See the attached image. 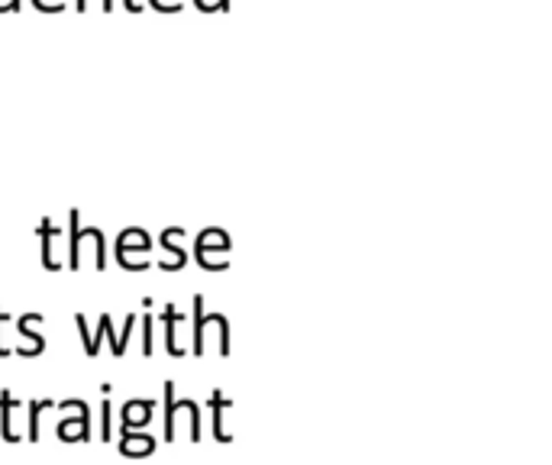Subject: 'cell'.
Returning a JSON list of instances; mask_svg holds the SVG:
<instances>
[{
	"mask_svg": "<svg viewBox=\"0 0 552 465\" xmlns=\"http://www.w3.org/2000/svg\"><path fill=\"white\" fill-rule=\"evenodd\" d=\"M55 411L52 398H36L26 404V443H39L43 440V413Z\"/></svg>",
	"mask_w": 552,
	"mask_h": 465,
	"instance_id": "52a82bcc",
	"label": "cell"
},
{
	"mask_svg": "<svg viewBox=\"0 0 552 465\" xmlns=\"http://www.w3.org/2000/svg\"><path fill=\"white\" fill-rule=\"evenodd\" d=\"M178 411H188L191 413V440L198 443L200 440V413L198 404L191 401H175V382H165V440H175L178 433Z\"/></svg>",
	"mask_w": 552,
	"mask_h": 465,
	"instance_id": "7a4b0ae2",
	"label": "cell"
},
{
	"mask_svg": "<svg viewBox=\"0 0 552 465\" xmlns=\"http://www.w3.org/2000/svg\"><path fill=\"white\" fill-rule=\"evenodd\" d=\"M74 326H78V333H82V343H84V355L88 359H97L101 355V324H97V333H91L88 330V320H84V314H74Z\"/></svg>",
	"mask_w": 552,
	"mask_h": 465,
	"instance_id": "9c48e42d",
	"label": "cell"
},
{
	"mask_svg": "<svg viewBox=\"0 0 552 465\" xmlns=\"http://www.w3.org/2000/svg\"><path fill=\"white\" fill-rule=\"evenodd\" d=\"M152 413H155V401L149 398L123 401V407H120V430H146L149 423H152Z\"/></svg>",
	"mask_w": 552,
	"mask_h": 465,
	"instance_id": "277c9868",
	"label": "cell"
},
{
	"mask_svg": "<svg viewBox=\"0 0 552 465\" xmlns=\"http://www.w3.org/2000/svg\"><path fill=\"white\" fill-rule=\"evenodd\" d=\"M7 320H10V314H7V310H0V326L7 324ZM7 355H10V349L4 346V336H0V359H7Z\"/></svg>",
	"mask_w": 552,
	"mask_h": 465,
	"instance_id": "2e32d148",
	"label": "cell"
},
{
	"mask_svg": "<svg viewBox=\"0 0 552 465\" xmlns=\"http://www.w3.org/2000/svg\"><path fill=\"white\" fill-rule=\"evenodd\" d=\"M162 243L169 246V249H175V229H165ZM181 266H184V256H181V249H178V262H169V266H162V268H181Z\"/></svg>",
	"mask_w": 552,
	"mask_h": 465,
	"instance_id": "9a60e30c",
	"label": "cell"
},
{
	"mask_svg": "<svg viewBox=\"0 0 552 465\" xmlns=\"http://www.w3.org/2000/svg\"><path fill=\"white\" fill-rule=\"evenodd\" d=\"M39 237H43V266L49 268V272H55V268H59V258L52 256V237H55V227H52L49 220H43Z\"/></svg>",
	"mask_w": 552,
	"mask_h": 465,
	"instance_id": "30bf717a",
	"label": "cell"
},
{
	"mask_svg": "<svg viewBox=\"0 0 552 465\" xmlns=\"http://www.w3.org/2000/svg\"><path fill=\"white\" fill-rule=\"evenodd\" d=\"M20 411H23V401H16L14 394L4 388V392H0V436H4V443H20L23 440V433L14 427L16 417L23 421Z\"/></svg>",
	"mask_w": 552,
	"mask_h": 465,
	"instance_id": "5b68a950",
	"label": "cell"
},
{
	"mask_svg": "<svg viewBox=\"0 0 552 465\" xmlns=\"http://www.w3.org/2000/svg\"><path fill=\"white\" fill-rule=\"evenodd\" d=\"M55 411H65L68 417H62L55 433L62 443H88L91 440V411L82 398H68L62 404H55Z\"/></svg>",
	"mask_w": 552,
	"mask_h": 465,
	"instance_id": "6da1fadb",
	"label": "cell"
},
{
	"mask_svg": "<svg viewBox=\"0 0 552 465\" xmlns=\"http://www.w3.org/2000/svg\"><path fill=\"white\" fill-rule=\"evenodd\" d=\"M39 324H43V314H36V310H30V314H23V317L16 320V333H20L16 355H23V359H36V355H43L45 336L39 333Z\"/></svg>",
	"mask_w": 552,
	"mask_h": 465,
	"instance_id": "3957f363",
	"label": "cell"
},
{
	"mask_svg": "<svg viewBox=\"0 0 552 465\" xmlns=\"http://www.w3.org/2000/svg\"><path fill=\"white\" fill-rule=\"evenodd\" d=\"M155 436L142 433V430H120V456L126 459H146L155 452Z\"/></svg>",
	"mask_w": 552,
	"mask_h": 465,
	"instance_id": "8992f818",
	"label": "cell"
},
{
	"mask_svg": "<svg viewBox=\"0 0 552 465\" xmlns=\"http://www.w3.org/2000/svg\"><path fill=\"white\" fill-rule=\"evenodd\" d=\"M142 355H152V314L142 317Z\"/></svg>",
	"mask_w": 552,
	"mask_h": 465,
	"instance_id": "5bb4252c",
	"label": "cell"
},
{
	"mask_svg": "<svg viewBox=\"0 0 552 465\" xmlns=\"http://www.w3.org/2000/svg\"><path fill=\"white\" fill-rule=\"evenodd\" d=\"M111 413H113L111 394H103V404H101V443H111V440H113V430H111Z\"/></svg>",
	"mask_w": 552,
	"mask_h": 465,
	"instance_id": "7c38bea8",
	"label": "cell"
},
{
	"mask_svg": "<svg viewBox=\"0 0 552 465\" xmlns=\"http://www.w3.org/2000/svg\"><path fill=\"white\" fill-rule=\"evenodd\" d=\"M101 330H103V340H111V353H113V359H120L123 355V346H120V336L113 333V320H111V314H101Z\"/></svg>",
	"mask_w": 552,
	"mask_h": 465,
	"instance_id": "8fae6325",
	"label": "cell"
},
{
	"mask_svg": "<svg viewBox=\"0 0 552 465\" xmlns=\"http://www.w3.org/2000/svg\"><path fill=\"white\" fill-rule=\"evenodd\" d=\"M136 324H140V314H126V326H123V333H120V346H123V353H126V346H130V340H133Z\"/></svg>",
	"mask_w": 552,
	"mask_h": 465,
	"instance_id": "4fadbf2b",
	"label": "cell"
},
{
	"mask_svg": "<svg viewBox=\"0 0 552 465\" xmlns=\"http://www.w3.org/2000/svg\"><path fill=\"white\" fill-rule=\"evenodd\" d=\"M162 320H165V349H169V355H181L184 349H181V343H178V330H175V324H181V314H178L175 304L165 307Z\"/></svg>",
	"mask_w": 552,
	"mask_h": 465,
	"instance_id": "ba28073f",
	"label": "cell"
}]
</instances>
